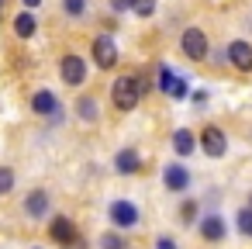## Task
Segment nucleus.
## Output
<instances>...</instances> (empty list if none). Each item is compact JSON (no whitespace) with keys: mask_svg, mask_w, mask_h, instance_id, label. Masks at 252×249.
I'll use <instances>...</instances> for the list:
<instances>
[{"mask_svg":"<svg viewBox=\"0 0 252 249\" xmlns=\"http://www.w3.org/2000/svg\"><path fill=\"white\" fill-rule=\"evenodd\" d=\"M235 221H238V232L252 239V208H242V211L235 214Z\"/></svg>","mask_w":252,"mask_h":249,"instance_id":"a211bd4d","label":"nucleus"},{"mask_svg":"<svg viewBox=\"0 0 252 249\" xmlns=\"http://www.w3.org/2000/svg\"><path fill=\"white\" fill-rule=\"evenodd\" d=\"M224 59H228L235 70H242V73H252V45H249L245 38H235V42L224 49Z\"/></svg>","mask_w":252,"mask_h":249,"instance_id":"6e6552de","label":"nucleus"},{"mask_svg":"<svg viewBox=\"0 0 252 249\" xmlns=\"http://www.w3.org/2000/svg\"><path fill=\"white\" fill-rule=\"evenodd\" d=\"M180 214L187 218V225H193V218H197V204H193V201H183V208H180Z\"/></svg>","mask_w":252,"mask_h":249,"instance_id":"5701e85b","label":"nucleus"},{"mask_svg":"<svg viewBox=\"0 0 252 249\" xmlns=\"http://www.w3.org/2000/svg\"><path fill=\"white\" fill-rule=\"evenodd\" d=\"M63 11L69 18H83L87 14V0H63Z\"/></svg>","mask_w":252,"mask_h":249,"instance_id":"aec40b11","label":"nucleus"},{"mask_svg":"<svg viewBox=\"0 0 252 249\" xmlns=\"http://www.w3.org/2000/svg\"><path fill=\"white\" fill-rule=\"evenodd\" d=\"M173 149H176V156H193V149H197L193 132L190 128H176L173 132Z\"/></svg>","mask_w":252,"mask_h":249,"instance_id":"2eb2a0df","label":"nucleus"},{"mask_svg":"<svg viewBox=\"0 0 252 249\" xmlns=\"http://www.w3.org/2000/svg\"><path fill=\"white\" fill-rule=\"evenodd\" d=\"M180 49L190 63H200V59H207V35L200 28H187L183 38H180Z\"/></svg>","mask_w":252,"mask_h":249,"instance_id":"20e7f679","label":"nucleus"},{"mask_svg":"<svg viewBox=\"0 0 252 249\" xmlns=\"http://www.w3.org/2000/svg\"><path fill=\"white\" fill-rule=\"evenodd\" d=\"M111 101H114L118 111H131V107L142 101V94H138V87H135V76H118L114 87H111Z\"/></svg>","mask_w":252,"mask_h":249,"instance_id":"f257e3e1","label":"nucleus"},{"mask_svg":"<svg viewBox=\"0 0 252 249\" xmlns=\"http://www.w3.org/2000/svg\"><path fill=\"white\" fill-rule=\"evenodd\" d=\"M131 11L138 18H152L156 14V0H131Z\"/></svg>","mask_w":252,"mask_h":249,"instance_id":"412c9836","label":"nucleus"},{"mask_svg":"<svg viewBox=\"0 0 252 249\" xmlns=\"http://www.w3.org/2000/svg\"><path fill=\"white\" fill-rule=\"evenodd\" d=\"M59 76L66 87H83L87 83V59L76 56V52H66L63 63H59Z\"/></svg>","mask_w":252,"mask_h":249,"instance_id":"f03ea898","label":"nucleus"},{"mask_svg":"<svg viewBox=\"0 0 252 249\" xmlns=\"http://www.w3.org/2000/svg\"><path fill=\"white\" fill-rule=\"evenodd\" d=\"M35 28H38V21L32 18V11H25V14H18V18H14V35H18V38H32V35H35Z\"/></svg>","mask_w":252,"mask_h":249,"instance_id":"dca6fc26","label":"nucleus"},{"mask_svg":"<svg viewBox=\"0 0 252 249\" xmlns=\"http://www.w3.org/2000/svg\"><path fill=\"white\" fill-rule=\"evenodd\" d=\"M49 208H52V201H49L45 190H32V194L25 197V211H28V218H45Z\"/></svg>","mask_w":252,"mask_h":249,"instance_id":"4468645a","label":"nucleus"},{"mask_svg":"<svg viewBox=\"0 0 252 249\" xmlns=\"http://www.w3.org/2000/svg\"><path fill=\"white\" fill-rule=\"evenodd\" d=\"M156 87H159L162 94H169L173 101H183V97L190 94V90H187V80H180L169 66H159V83H156Z\"/></svg>","mask_w":252,"mask_h":249,"instance_id":"1a4fd4ad","label":"nucleus"},{"mask_svg":"<svg viewBox=\"0 0 252 249\" xmlns=\"http://www.w3.org/2000/svg\"><path fill=\"white\" fill-rule=\"evenodd\" d=\"M162 183H166L169 194H183V190L190 187V170H187L183 163H169V166L162 170Z\"/></svg>","mask_w":252,"mask_h":249,"instance_id":"9d476101","label":"nucleus"},{"mask_svg":"<svg viewBox=\"0 0 252 249\" xmlns=\"http://www.w3.org/2000/svg\"><path fill=\"white\" fill-rule=\"evenodd\" d=\"M76 114H80V121H97V101L94 97H80L76 101Z\"/></svg>","mask_w":252,"mask_h":249,"instance_id":"f3484780","label":"nucleus"},{"mask_svg":"<svg viewBox=\"0 0 252 249\" xmlns=\"http://www.w3.org/2000/svg\"><path fill=\"white\" fill-rule=\"evenodd\" d=\"M197 145L204 149V156H211V159H221V156L228 152V135H224L218 125H207V128L197 135Z\"/></svg>","mask_w":252,"mask_h":249,"instance_id":"7ed1b4c3","label":"nucleus"},{"mask_svg":"<svg viewBox=\"0 0 252 249\" xmlns=\"http://www.w3.org/2000/svg\"><path fill=\"white\" fill-rule=\"evenodd\" d=\"M107 218H111L114 228H135V225H138V208H135L131 201H114V204L107 208Z\"/></svg>","mask_w":252,"mask_h":249,"instance_id":"423d86ee","label":"nucleus"},{"mask_svg":"<svg viewBox=\"0 0 252 249\" xmlns=\"http://www.w3.org/2000/svg\"><path fill=\"white\" fill-rule=\"evenodd\" d=\"M49 235H52L59 246H76V242H80L76 221H73V218H66V214H56V221H49Z\"/></svg>","mask_w":252,"mask_h":249,"instance_id":"0eeeda50","label":"nucleus"},{"mask_svg":"<svg viewBox=\"0 0 252 249\" xmlns=\"http://www.w3.org/2000/svg\"><path fill=\"white\" fill-rule=\"evenodd\" d=\"M156 246H159V249H176V242H173V239H166V235H162Z\"/></svg>","mask_w":252,"mask_h":249,"instance_id":"393cba45","label":"nucleus"},{"mask_svg":"<svg viewBox=\"0 0 252 249\" xmlns=\"http://www.w3.org/2000/svg\"><path fill=\"white\" fill-rule=\"evenodd\" d=\"M11 190H14V170L0 166V194H11Z\"/></svg>","mask_w":252,"mask_h":249,"instance_id":"4be33fe9","label":"nucleus"},{"mask_svg":"<svg viewBox=\"0 0 252 249\" xmlns=\"http://www.w3.org/2000/svg\"><path fill=\"white\" fill-rule=\"evenodd\" d=\"M100 249H128V242H125L118 232H104V235H100Z\"/></svg>","mask_w":252,"mask_h":249,"instance_id":"6ab92c4d","label":"nucleus"},{"mask_svg":"<svg viewBox=\"0 0 252 249\" xmlns=\"http://www.w3.org/2000/svg\"><path fill=\"white\" fill-rule=\"evenodd\" d=\"M90 56H94V63H97L100 70H111V66L118 63V45H114V38H111V35H97L94 45H90Z\"/></svg>","mask_w":252,"mask_h":249,"instance_id":"39448f33","label":"nucleus"},{"mask_svg":"<svg viewBox=\"0 0 252 249\" xmlns=\"http://www.w3.org/2000/svg\"><path fill=\"white\" fill-rule=\"evenodd\" d=\"M32 111L42 114V118H52V114L59 111V97H56L52 90H38V94L32 97Z\"/></svg>","mask_w":252,"mask_h":249,"instance_id":"ddd939ff","label":"nucleus"},{"mask_svg":"<svg viewBox=\"0 0 252 249\" xmlns=\"http://www.w3.org/2000/svg\"><path fill=\"white\" fill-rule=\"evenodd\" d=\"M32 249H42V246H32Z\"/></svg>","mask_w":252,"mask_h":249,"instance_id":"c85d7f7f","label":"nucleus"},{"mask_svg":"<svg viewBox=\"0 0 252 249\" xmlns=\"http://www.w3.org/2000/svg\"><path fill=\"white\" fill-rule=\"evenodd\" d=\"M21 4H25V11H35V7L42 4V0H21Z\"/></svg>","mask_w":252,"mask_h":249,"instance_id":"a878e982","label":"nucleus"},{"mask_svg":"<svg viewBox=\"0 0 252 249\" xmlns=\"http://www.w3.org/2000/svg\"><path fill=\"white\" fill-rule=\"evenodd\" d=\"M224 218L221 214H207V218H200V239L204 242H221L224 239Z\"/></svg>","mask_w":252,"mask_h":249,"instance_id":"f8f14e48","label":"nucleus"},{"mask_svg":"<svg viewBox=\"0 0 252 249\" xmlns=\"http://www.w3.org/2000/svg\"><path fill=\"white\" fill-rule=\"evenodd\" d=\"M4 7H7V0H0V14H4Z\"/></svg>","mask_w":252,"mask_h":249,"instance_id":"bb28decb","label":"nucleus"},{"mask_svg":"<svg viewBox=\"0 0 252 249\" xmlns=\"http://www.w3.org/2000/svg\"><path fill=\"white\" fill-rule=\"evenodd\" d=\"M114 11H131V0H111Z\"/></svg>","mask_w":252,"mask_h":249,"instance_id":"b1692460","label":"nucleus"},{"mask_svg":"<svg viewBox=\"0 0 252 249\" xmlns=\"http://www.w3.org/2000/svg\"><path fill=\"white\" fill-rule=\"evenodd\" d=\"M114 170H118L121 177L138 173V170H142V156H138V149H121V152L114 156Z\"/></svg>","mask_w":252,"mask_h":249,"instance_id":"9b49d317","label":"nucleus"},{"mask_svg":"<svg viewBox=\"0 0 252 249\" xmlns=\"http://www.w3.org/2000/svg\"><path fill=\"white\" fill-rule=\"evenodd\" d=\"M249 208H252V194H249Z\"/></svg>","mask_w":252,"mask_h":249,"instance_id":"cd10ccee","label":"nucleus"}]
</instances>
